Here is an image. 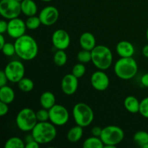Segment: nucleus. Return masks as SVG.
<instances>
[{
  "instance_id": "58836bf2",
  "label": "nucleus",
  "mask_w": 148,
  "mask_h": 148,
  "mask_svg": "<svg viewBox=\"0 0 148 148\" xmlns=\"http://www.w3.org/2000/svg\"><path fill=\"white\" fill-rule=\"evenodd\" d=\"M141 84L145 88H148V72L143 75L141 77Z\"/></svg>"
},
{
  "instance_id": "a18cd8bd",
  "label": "nucleus",
  "mask_w": 148,
  "mask_h": 148,
  "mask_svg": "<svg viewBox=\"0 0 148 148\" xmlns=\"http://www.w3.org/2000/svg\"><path fill=\"white\" fill-rule=\"evenodd\" d=\"M146 37H147V41H148V27H147V32H146Z\"/></svg>"
},
{
  "instance_id": "412c9836",
  "label": "nucleus",
  "mask_w": 148,
  "mask_h": 148,
  "mask_svg": "<svg viewBox=\"0 0 148 148\" xmlns=\"http://www.w3.org/2000/svg\"><path fill=\"white\" fill-rule=\"evenodd\" d=\"M15 93L12 88L7 85L0 87V101L10 104L13 102Z\"/></svg>"
},
{
  "instance_id": "c03bdc74",
  "label": "nucleus",
  "mask_w": 148,
  "mask_h": 148,
  "mask_svg": "<svg viewBox=\"0 0 148 148\" xmlns=\"http://www.w3.org/2000/svg\"><path fill=\"white\" fill-rule=\"evenodd\" d=\"M42 1H45V2H49V1H51L52 0H40Z\"/></svg>"
},
{
  "instance_id": "79ce46f5",
  "label": "nucleus",
  "mask_w": 148,
  "mask_h": 148,
  "mask_svg": "<svg viewBox=\"0 0 148 148\" xmlns=\"http://www.w3.org/2000/svg\"><path fill=\"white\" fill-rule=\"evenodd\" d=\"M33 140H34V138H33L32 134H29V135L26 136L25 139V144H26V143H30V142L33 141Z\"/></svg>"
},
{
  "instance_id": "2f4dec72",
  "label": "nucleus",
  "mask_w": 148,
  "mask_h": 148,
  "mask_svg": "<svg viewBox=\"0 0 148 148\" xmlns=\"http://www.w3.org/2000/svg\"><path fill=\"white\" fill-rule=\"evenodd\" d=\"M140 114L145 118L148 119V96L140 101Z\"/></svg>"
},
{
  "instance_id": "a211bd4d",
  "label": "nucleus",
  "mask_w": 148,
  "mask_h": 148,
  "mask_svg": "<svg viewBox=\"0 0 148 148\" xmlns=\"http://www.w3.org/2000/svg\"><path fill=\"white\" fill-rule=\"evenodd\" d=\"M20 3L22 13L27 17L36 15L38 12V7L33 0H23Z\"/></svg>"
},
{
  "instance_id": "2eb2a0df",
  "label": "nucleus",
  "mask_w": 148,
  "mask_h": 148,
  "mask_svg": "<svg viewBox=\"0 0 148 148\" xmlns=\"http://www.w3.org/2000/svg\"><path fill=\"white\" fill-rule=\"evenodd\" d=\"M78 78L73 74H67L62 79L61 88L65 95H72L75 93L78 88Z\"/></svg>"
},
{
  "instance_id": "bb28decb",
  "label": "nucleus",
  "mask_w": 148,
  "mask_h": 148,
  "mask_svg": "<svg viewBox=\"0 0 148 148\" xmlns=\"http://www.w3.org/2000/svg\"><path fill=\"white\" fill-rule=\"evenodd\" d=\"M134 141L140 147L148 143V132L145 131H137L133 137Z\"/></svg>"
},
{
  "instance_id": "7ed1b4c3",
  "label": "nucleus",
  "mask_w": 148,
  "mask_h": 148,
  "mask_svg": "<svg viewBox=\"0 0 148 148\" xmlns=\"http://www.w3.org/2000/svg\"><path fill=\"white\" fill-rule=\"evenodd\" d=\"M138 71V65L133 57H121L114 65V72L119 78L128 80L134 77Z\"/></svg>"
},
{
  "instance_id": "423d86ee",
  "label": "nucleus",
  "mask_w": 148,
  "mask_h": 148,
  "mask_svg": "<svg viewBox=\"0 0 148 148\" xmlns=\"http://www.w3.org/2000/svg\"><path fill=\"white\" fill-rule=\"evenodd\" d=\"M38 122L36 112L30 108L21 109L16 116V124L23 132H31Z\"/></svg>"
},
{
  "instance_id": "4be33fe9",
  "label": "nucleus",
  "mask_w": 148,
  "mask_h": 148,
  "mask_svg": "<svg viewBox=\"0 0 148 148\" xmlns=\"http://www.w3.org/2000/svg\"><path fill=\"white\" fill-rule=\"evenodd\" d=\"M82 135H83V127L77 125L72 127L68 131L66 138H67L68 141L70 143H75L81 140Z\"/></svg>"
},
{
  "instance_id": "f704fd0d",
  "label": "nucleus",
  "mask_w": 148,
  "mask_h": 148,
  "mask_svg": "<svg viewBox=\"0 0 148 148\" xmlns=\"http://www.w3.org/2000/svg\"><path fill=\"white\" fill-rule=\"evenodd\" d=\"M8 81V78H7L4 71L1 70L0 72V87L7 85V83Z\"/></svg>"
},
{
  "instance_id": "6ab92c4d",
  "label": "nucleus",
  "mask_w": 148,
  "mask_h": 148,
  "mask_svg": "<svg viewBox=\"0 0 148 148\" xmlns=\"http://www.w3.org/2000/svg\"><path fill=\"white\" fill-rule=\"evenodd\" d=\"M40 104L42 108L49 110L56 104V97L53 92L46 91L40 97Z\"/></svg>"
},
{
  "instance_id": "e433bc0d",
  "label": "nucleus",
  "mask_w": 148,
  "mask_h": 148,
  "mask_svg": "<svg viewBox=\"0 0 148 148\" xmlns=\"http://www.w3.org/2000/svg\"><path fill=\"white\" fill-rule=\"evenodd\" d=\"M7 27H8V23L4 20H1L0 21V34H4L5 32H7Z\"/></svg>"
},
{
  "instance_id": "f3484780",
  "label": "nucleus",
  "mask_w": 148,
  "mask_h": 148,
  "mask_svg": "<svg viewBox=\"0 0 148 148\" xmlns=\"http://www.w3.org/2000/svg\"><path fill=\"white\" fill-rule=\"evenodd\" d=\"M79 45L82 49L92 51L96 46V40L93 35L90 32H85L79 37Z\"/></svg>"
},
{
  "instance_id": "9d476101",
  "label": "nucleus",
  "mask_w": 148,
  "mask_h": 148,
  "mask_svg": "<svg viewBox=\"0 0 148 148\" xmlns=\"http://www.w3.org/2000/svg\"><path fill=\"white\" fill-rule=\"evenodd\" d=\"M4 72L10 82H18L25 76V66L21 62L12 61L10 62L4 68Z\"/></svg>"
},
{
  "instance_id": "b1692460",
  "label": "nucleus",
  "mask_w": 148,
  "mask_h": 148,
  "mask_svg": "<svg viewBox=\"0 0 148 148\" xmlns=\"http://www.w3.org/2000/svg\"><path fill=\"white\" fill-rule=\"evenodd\" d=\"M18 88L22 92H29L34 88V82L31 79L27 77H23L17 82Z\"/></svg>"
},
{
  "instance_id": "4468645a",
  "label": "nucleus",
  "mask_w": 148,
  "mask_h": 148,
  "mask_svg": "<svg viewBox=\"0 0 148 148\" xmlns=\"http://www.w3.org/2000/svg\"><path fill=\"white\" fill-rule=\"evenodd\" d=\"M51 40L54 47L58 50H65L70 45V36L63 29L55 30L52 35Z\"/></svg>"
},
{
  "instance_id": "5701e85b",
  "label": "nucleus",
  "mask_w": 148,
  "mask_h": 148,
  "mask_svg": "<svg viewBox=\"0 0 148 148\" xmlns=\"http://www.w3.org/2000/svg\"><path fill=\"white\" fill-rule=\"evenodd\" d=\"M82 147L84 148H103L104 144L101 137L92 136L84 141Z\"/></svg>"
},
{
  "instance_id": "393cba45",
  "label": "nucleus",
  "mask_w": 148,
  "mask_h": 148,
  "mask_svg": "<svg viewBox=\"0 0 148 148\" xmlns=\"http://www.w3.org/2000/svg\"><path fill=\"white\" fill-rule=\"evenodd\" d=\"M5 148H25V143L17 137H12L8 139L4 144Z\"/></svg>"
},
{
  "instance_id": "9b49d317",
  "label": "nucleus",
  "mask_w": 148,
  "mask_h": 148,
  "mask_svg": "<svg viewBox=\"0 0 148 148\" xmlns=\"http://www.w3.org/2000/svg\"><path fill=\"white\" fill-rule=\"evenodd\" d=\"M38 17L42 25L51 26L57 22L59 17V10L53 6H47L40 11Z\"/></svg>"
},
{
  "instance_id": "37998d69",
  "label": "nucleus",
  "mask_w": 148,
  "mask_h": 148,
  "mask_svg": "<svg viewBox=\"0 0 148 148\" xmlns=\"http://www.w3.org/2000/svg\"><path fill=\"white\" fill-rule=\"evenodd\" d=\"M114 147H116L113 145H104V148H114Z\"/></svg>"
},
{
  "instance_id": "473e14b6",
  "label": "nucleus",
  "mask_w": 148,
  "mask_h": 148,
  "mask_svg": "<svg viewBox=\"0 0 148 148\" xmlns=\"http://www.w3.org/2000/svg\"><path fill=\"white\" fill-rule=\"evenodd\" d=\"M36 117L38 121H48L49 120V110L46 108H41L36 112Z\"/></svg>"
},
{
  "instance_id": "7c9ffc66",
  "label": "nucleus",
  "mask_w": 148,
  "mask_h": 148,
  "mask_svg": "<svg viewBox=\"0 0 148 148\" xmlns=\"http://www.w3.org/2000/svg\"><path fill=\"white\" fill-rule=\"evenodd\" d=\"M1 51H2V53L7 56H13L14 53H16L14 43H6L4 45V46L1 48Z\"/></svg>"
},
{
  "instance_id": "c756f323",
  "label": "nucleus",
  "mask_w": 148,
  "mask_h": 148,
  "mask_svg": "<svg viewBox=\"0 0 148 148\" xmlns=\"http://www.w3.org/2000/svg\"><path fill=\"white\" fill-rule=\"evenodd\" d=\"M86 72V67L84 65V64L82 63H78L77 64H75V66H73L72 70V73L75 75V77L79 79V78H81L82 76H84V75Z\"/></svg>"
},
{
  "instance_id": "a878e982",
  "label": "nucleus",
  "mask_w": 148,
  "mask_h": 148,
  "mask_svg": "<svg viewBox=\"0 0 148 148\" xmlns=\"http://www.w3.org/2000/svg\"><path fill=\"white\" fill-rule=\"evenodd\" d=\"M53 62L58 66H62L67 62V55L64 50H58L53 55Z\"/></svg>"
},
{
  "instance_id": "dca6fc26",
  "label": "nucleus",
  "mask_w": 148,
  "mask_h": 148,
  "mask_svg": "<svg viewBox=\"0 0 148 148\" xmlns=\"http://www.w3.org/2000/svg\"><path fill=\"white\" fill-rule=\"evenodd\" d=\"M116 50L120 57H132L134 53V46L127 40H121L119 42L116 47Z\"/></svg>"
},
{
  "instance_id": "f257e3e1",
  "label": "nucleus",
  "mask_w": 148,
  "mask_h": 148,
  "mask_svg": "<svg viewBox=\"0 0 148 148\" xmlns=\"http://www.w3.org/2000/svg\"><path fill=\"white\" fill-rule=\"evenodd\" d=\"M16 54L23 60H33L38 53L37 42L33 37L28 35H23L14 42Z\"/></svg>"
},
{
  "instance_id": "ea45409f",
  "label": "nucleus",
  "mask_w": 148,
  "mask_h": 148,
  "mask_svg": "<svg viewBox=\"0 0 148 148\" xmlns=\"http://www.w3.org/2000/svg\"><path fill=\"white\" fill-rule=\"evenodd\" d=\"M143 54L145 57L148 58V44L145 45L143 48Z\"/></svg>"
},
{
  "instance_id": "f03ea898",
  "label": "nucleus",
  "mask_w": 148,
  "mask_h": 148,
  "mask_svg": "<svg viewBox=\"0 0 148 148\" xmlns=\"http://www.w3.org/2000/svg\"><path fill=\"white\" fill-rule=\"evenodd\" d=\"M33 138L40 145H45L53 141L56 137V126L49 121H38L31 131Z\"/></svg>"
},
{
  "instance_id": "f8f14e48",
  "label": "nucleus",
  "mask_w": 148,
  "mask_h": 148,
  "mask_svg": "<svg viewBox=\"0 0 148 148\" xmlns=\"http://www.w3.org/2000/svg\"><path fill=\"white\" fill-rule=\"evenodd\" d=\"M26 28L27 27L25 23L22 19L16 17L9 20L7 33L10 37L17 39L25 35Z\"/></svg>"
},
{
  "instance_id": "c85d7f7f",
  "label": "nucleus",
  "mask_w": 148,
  "mask_h": 148,
  "mask_svg": "<svg viewBox=\"0 0 148 148\" xmlns=\"http://www.w3.org/2000/svg\"><path fill=\"white\" fill-rule=\"evenodd\" d=\"M77 60L82 64L89 63L90 62H92L91 51L82 49V51H79V53H77Z\"/></svg>"
},
{
  "instance_id": "6e6552de",
  "label": "nucleus",
  "mask_w": 148,
  "mask_h": 148,
  "mask_svg": "<svg viewBox=\"0 0 148 148\" xmlns=\"http://www.w3.org/2000/svg\"><path fill=\"white\" fill-rule=\"evenodd\" d=\"M21 10V3L17 0H1L0 1V14L7 20L18 17Z\"/></svg>"
},
{
  "instance_id": "20e7f679",
  "label": "nucleus",
  "mask_w": 148,
  "mask_h": 148,
  "mask_svg": "<svg viewBox=\"0 0 148 148\" xmlns=\"http://www.w3.org/2000/svg\"><path fill=\"white\" fill-rule=\"evenodd\" d=\"M91 54L92 64L100 70H106L112 64V52L107 46L98 45L91 51Z\"/></svg>"
},
{
  "instance_id": "4c0bfd02",
  "label": "nucleus",
  "mask_w": 148,
  "mask_h": 148,
  "mask_svg": "<svg viewBox=\"0 0 148 148\" xmlns=\"http://www.w3.org/2000/svg\"><path fill=\"white\" fill-rule=\"evenodd\" d=\"M39 147H40V144L36 140H33L25 144V148H38Z\"/></svg>"
},
{
  "instance_id": "a19ab883",
  "label": "nucleus",
  "mask_w": 148,
  "mask_h": 148,
  "mask_svg": "<svg viewBox=\"0 0 148 148\" xmlns=\"http://www.w3.org/2000/svg\"><path fill=\"white\" fill-rule=\"evenodd\" d=\"M6 43L5 38H4L3 34H0V49L4 46V45Z\"/></svg>"
},
{
  "instance_id": "72a5a7b5",
  "label": "nucleus",
  "mask_w": 148,
  "mask_h": 148,
  "mask_svg": "<svg viewBox=\"0 0 148 148\" xmlns=\"http://www.w3.org/2000/svg\"><path fill=\"white\" fill-rule=\"evenodd\" d=\"M9 111L8 104L0 101V116H4L7 115Z\"/></svg>"
},
{
  "instance_id": "0eeeda50",
  "label": "nucleus",
  "mask_w": 148,
  "mask_h": 148,
  "mask_svg": "<svg viewBox=\"0 0 148 148\" xmlns=\"http://www.w3.org/2000/svg\"><path fill=\"white\" fill-rule=\"evenodd\" d=\"M104 145H113L116 147L124 138V132L121 127L115 125L106 126L102 130L101 135Z\"/></svg>"
},
{
  "instance_id": "49530a36",
  "label": "nucleus",
  "mask_w": 148,
  "mask_h": 148,
  "mask_svg": "<svg viewBox=\"0 0 148 148\" xmlns=\"http://www.w3.org/2000/svg\"><path fill=\"white\" fill-rule=\"evenodd\" d=\"M17 1H23V0H17Z\"/></svg>"
},
{
  "instance_id": "c9c22d12",
  "label": "nucleus",
  "mask_w": 148,
  "mask_h": 148,
  "mask_svg": "<svg viewBox=\"0 0 148 148\" xmlns=\"http://www.w3.org/2000/svg\"><path fill=\"white\" fill-rule=\"evenodd\" d=\"M102 130L103 129H101L100 127L95 126V127H92V130H91V134H92V136L100 137L101 135V133H102Z\"/></svg>"
},
{
  "instance_id": "1a4fd4ad",
  "label": "nucleus",
  "mask_w": 148,
  "mask_h": 148,
  "mask_svg": "<svg viewBox=\"0 0 148 148\" xmlns=\"http://www.w3.org/2000/svg\"><path fill=\"white\" fill-rule=\"evenodd\" d=\"M49 121L55 126L62 127L68 122L69 114L66 107L59 104H55L49 110Z\"/></svg>"
},
{
  "instance_id": "aec40b11",
  "label": "nucleus",
  "mask_w": 148,
  "mask_h": 148,
  "mask_svg": "<svg viewBox=\"0 0 148 148\" xmlns=\"http://www.w3.org/2000/svg\"><path fill=\"white\" fill-rule=\"evenodd\" d=\"M124 106L125 109L132 114H137L140 111V101L136 97L130 95L124 99Z\"/></svg>"
},
{
  "instance_id": "39448f33",
  "label": "nucleus",
  "mask_w": 148,
  "mask_h": 148,
  "mask_svg": "<svg viewBox=\"0 0 148 148\" xmlns=\"http://www.w3.org/2000/svg\"><path fill=\"white\" fill-rule=\"evenodd\" d=\"M72 116L77 125L83 128L90 125L94 119L93 111L85 103L75 104L72 109Z\"/></svg>"
},
{
  "instance_id": "ddd939ff",
  "label": "nucleus",
  "mask_w": 148,
  "mask_h": 148,
  "mask_svg": "<svg viewBox=\"0 0 148 148\" xmlns=\"http://www.w3.org/2000/svg\"><path fill=\"white\" fill-rule=\"evenodd\" d=\"M90 82L91 85L95 90L98 91H104L109 86L110 79L103 70L98 69L91 75Z\"/></svg>"
},
{
  "instance_id": "cd10ccee",
  "label": "nucleus",
  "mask_w": 148,
  "mask_h": 148,
  "mask_svg": "<svg viewBox=\"0 0 148 148\" xmlns=\"http://www.w3.org/2000/svg\"><path fill=\"white\" fill-rule=\"evenodd\" d=\"M25 24L26 27L29 30H36L40 27V25H41V22H40L39 17L34 15L28 17V18L26 20Z\"/></svg>"
}]
</instances>
